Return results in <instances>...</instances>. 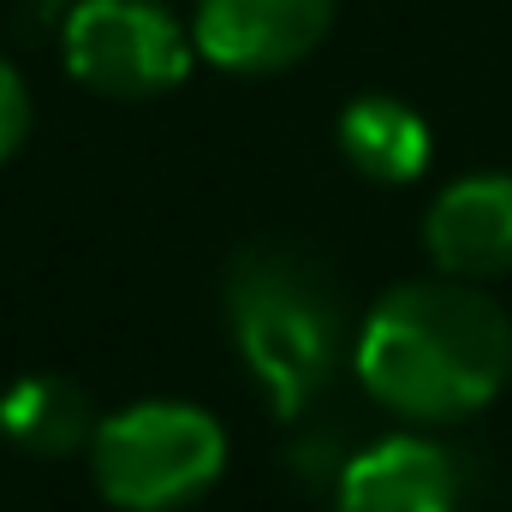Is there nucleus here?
<instances>
[{
    "label": "nucleus",
    "mask_w": 512,
    "mask_h": 512,
    "mask_svg": "<svg viewBox=\"0 0 512 512\" xmlns=\"http://www.w3.org/2000/svg\"><path fill=\"white\" fill-rule=\"evenodd\" d=\"M60 54L84 90L143 102L191 78L197 42L161 0H72L60 24Z\"/></svg>",
    "instance_id": "nucleus-4"
},
{
    "label": "nucleus",
    "mask_w": 512,
    "mask_h": 512,
    "mask_svg": "<svg viewBox=\"0 0 512 512\" xmlns=\"http://www.w3.org/2000/svg\"><path fill=\"white\" fill-rule=\"evenodd\" d=\"M352 370L405 423H459L512 382V316L471 280H405L364 316Z\"/></svg>",
    "instance_id": "nucleus-1"
},
{
    "label": "nucleus",
    "mask_w": 512,
    "mask_h": 512,
    "mask_svg": "<svg viewBox=\"0 0 512 512\" xmlns=\"http://www.w3.org/2000/svg\"><path fill=\"white\" fill-rule=\"evenodd\" d=\"M42 6H72V0H42Z\"/></svg>",
    "instance_id": "nucleus-11"
},
{
    "label": "nucleus",
    "mask_w": 512,
    "mask_h": 512,
    "mask_svg": "<svg viewBox=\"0 0 512 512\" xmlns=\"http://www.w3.org/2000/svg\"><path fill=\"white\" fill-rule=\"evenodd\" d=\"M423 251L447 280H495L512 268V173H465L423 215Z\"/></svg>",
    "instance_id": "nucleus-6"
},
{
    "label": "nucleus",
    "mask_w": 512,
    "mask_h": 512,
    "mask_svg": "<svg viewBox=\"0 0 512 512\" xmlns=\"http://www.w3.org/2000/svg\"><path fill=\"white\" fill-rule=\"evenodd\" d=\"M233 346L274 417H304L340 364V304L328 274L298 251L251 245L227 268Z\"/></svg>",
    "instance_id": "nucleus-2"
},
{
    "label": "nucleus",
    "mask_w": 512,
    "mask_h": 512,
    "mask_svg": "<svg viewBox=\"0 0 512 512\" xmlns=\"http://www.w3.org/2000/svg\"><path fill=\"white\" fill-rule=\"evenodd\" d=\"M227 471V429L185 399H143L96 423L90 477L120 512H179Z\"/></svg>",
    "instance_id": "nucleus-3"
},
{
    "label": "nucleus",
    "mask_w": 512,
    "mask_h": 512,
    "mask_svg": "<svg viewBox=\"0 0 512 512\" xmlns=\"http://www.w3.org/2000/svg\"><path fill=\"white\" fill-rule=\"evenodd\" d=\"M340 155L376 185H411L429 167V126L399 96H358L340 114Z\"/></svg>",
    "instance_id": "nucleus-9"
},
{
    "label": "nucleus",
    "mask_w": 512,
    "mask_h": 512,
    "mask_svg": "<svg viewBox=\"0 0 512 512\" xmlns=\"http://www.w3.org/2000/svg\"><path fill=\"white\" fill-rule=\"evenodd\" d=\"M334 512H459V459L429 435H387L340 465Z\"/></svg>",
    "instance_id": "nucleus-7"
},
{
    "label": "nucleus",
    "mask_w": 512,
    "mask_h": 512,
    "mask_svg": "<svg viewBox=\"0 0 512 512\" xmlns=\"http://www.w3.org/2000/svg\"><path fill=\"white\" fill-rule=\"evenodd\" d=\"M334 30V0H197L191 42L209 66L268 78L310 60Z\"/></svg>",
    "instance_id": "nucleus-5"
},
{
    "label": "nucleus",
    "mask_w": 512,
    "mask_h": 512,
    "mask_svg": "<svg viewBox=\"0 0 512 512\" xmlns=\"http://www.w3.org/2000/svg\"><path fill=\"white\" fill-rule=\"evenodd\" d=\"M96 405L72 376H18L0 393V435L30 459H72L96 435Z\"/></svg>",
    "instance_id": "nucleus-8"
},
{
    "label": "nucleus",
    "mask_w": 512,
    "mask_h": 512,
    "mask_svg": "<svg viewBox=\"0 0 512 512\" xmlns=\"http://www.w3.org/2000/svg\"><path fill=\"white\" fill-rule=\"evenodd\" d=\"M30 137V84L18 78L12 60H0V167L24 149Z\"/></svg>",
    "instance_id": "nucleus-10"
}]
</instances>
